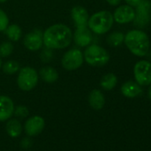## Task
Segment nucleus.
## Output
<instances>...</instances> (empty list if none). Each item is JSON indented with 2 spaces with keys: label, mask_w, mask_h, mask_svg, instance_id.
I'll list each match as a JSON object with an SVG mask.
<instances>
[{
  "label": "nucleus",
  "mask_w": 151,
  "mask_h": 151,
  "mask_svg": "<svg viewBox=\"0 0 151 151\" xmlns=\"http://www.w3.org/2000/svg\"><path fill=\"white\" fill-rule=\"evenodd\" d=\"M151 20V2L149 0H142L136 6L133 23L138 28H145Z\"/></svg>",
  "instance_id": "6e6552de"
},
{
  "label": "nucleus",
  "mask_w": 151,
  "mask_h": 151,
  "mask_svg": "<svg viewBox=\"0 0 151 151\" xmlns=\"http://www.w3.org/2000/svg\"><path fill=\"white\" fill-rule=\"evenodd\" d=\"M14 112L13 100L6 95H0V121L4 122L11 118Z\"/></svg>",
  "instance_id": "ddd939ff"
},
{
  "label": "nucleus",
  "mask_w": 151,
  "mask_h": 151,
  "mask_svg": "<svg viewBox=\"0 0 151 151\" xmlns=\"http://www.w3.org/2000/svg\"><path fill=\"white\" fill-rule=\"evenodd\" d=\"M121 93L127 98H135L142 94L143 90L141 86L134 81H127L121 86Z\"/></svg>",
  "instance_id": "2eb2a0df"
},
{
  "label": "nucleus",
  "mask_w": 151,
  "mask_h": 151,
  "mask_svg": "<svg viewBox=\"0 0 151 151\" xmlns=\"http://www.w3.org/2000/svg\"><path fill=\"white\" fill-rule=\"evenodd\" d=\"M84 54L77 48L67 51L61 58V66L68 71L79 68L84 63Z\"/></svg>",
  "instance_id": "423d86ee"
},
{
  "label": "nucleus",
  "mask_w": 151,
  "mask_h": 151,
  "mask_svg": "<svg viewBox=\"0 0 151 151\" xmlns=\"http://www.w3.org/2000/svg\"><path fill=\"white\" fill-rule=\"evenodd\" d=\"M25 47L30 52H36L42 48L44 45L43 32L40 29H34L28 33L23 38Z\"/></svg>",
  "instance_id": "1a4fd4ad"
},
{
  "label": "nucleus",
  "mask_w": 151,
  "mask_h": 151,
  "mask_svg": "<svg viewBox=\"0 0 151 151\" xmlns=\"http://www.w3.org/2000/svg\"><path fill=\"white\" fill-rule=\"evenodd\" d=\"M117 84V78L113 73H108L104 75L101 79L100 85L102 89L106 91H110L116 87Z\"/></svg>",
  "instance_id": "a211bd4d"
},
{
  "label": "nucleus",
  "mask_w": 151,
  "mask_h": 151,
  "mask_svg": "<svg viewBox=\"0 0 151 151\" xmlns=\"http://www.w3.org/2000/svg\"><path fill=\"white\" fill-rule=\"evenodd\" d=\"M106 1L110 5V6H118L120 4V2L122 0H106Z\"/></svg>",
  "instance_id": "bb28decb"
},
{
  "label": "nucleus",
  "mask_w": 151,
  "mask_h": 151,
  "mask_svg": "<svg viewBox=\"0 0 151 151\" xmlns=\"http://www.w3.org/2000/svg\"><path fill=\"white\" fill-rule=\"evenodd\" d=\"M7 0H0V3H6Z\"/></svg>",
  "instance_id": "c756f323"
},
{
  "label": "nucleus",
  "mask_w": 151,
  "mask_h": 151,
  "mask_svg": "<svg viewBox=\"0 0 151 151\" xmlns=\"http://www.w3.org/2000/svg\"><path fill=\"white\" fill-rule=\"evenodd\" d=\"M2 65H3V62H2V59H1V57H0V69H1V68H2Z\"/></svg>",
  "instance_id": "c85d7f7f"
},
{
  "label": "nucleus",
  "mask_w": 151,
  "mask_h": 151,
  "mask_svg": "<svg viewBox=\"0 0 151 151\" xmlns=\"http://www.w3.org/2000/svg\"><path fill=\"white\" fill-rule=\"evenodd\" d=\"M147 93H148V97H149V99L151 100V85H149V88H148Z\"/></svg>",
  "instance_id": "cd10ccee"
},
{
  "label": "nucleus",
  "mask_w": 151,
  "mask_h": 151,
  "mask_svg": "<svg viewBox=\"0 0 151 151\" xmlns=\"http://www.w3.org/2000/svg\"><path fill=\"white\" fill-rule=\"evenodd\" d=\"M136 82L141 86L151 85V62L146 60H139L133 68Z\"/></svg>",
  "instance_id": "0eeeda50"
},
{
  "label": "nucleus",
  "mask_w": 151,
  "mask_h": 151,
  "mask_svg": "<svg viewBox=\"0 0 151 151\" xmlns=\"http://www.w3.org/2000/svg\"><path fill=\"white\" fill-rule=\"evenodd\" d=\"M9 25V18L7 14L0 9V32H3L6 29Z\"/></svg>",
  "instance_id": "b1692460"
},
{
  "label": "nucleus",
  "mask_w": 151,
  "mask_h": 151,
  "mask_svg": "<svg viewBox=\"0 0 151 151\" xmlns=\"http://www.w3.org/2000/svg\"><path fill=\"white\" fill-rule=\"evenodd\" d=\"M88 102L91 108L95 110H100L105 105V96L100 90L94 89L89 93Z\"/></svg>",
  "instance_id": "dca6fc26"
},
{
  "label": "nucleus",
  "mask_w": 151,
  "mask_h": 151,
  "mask_svg": "<svg viewBox=\"0 0 151 151\" xmlns=\"http://www.w3.org/2000/svg\"><path fill=\"white\" fill-rule=\"evenodd\" d=\"M124 35L122 32H118V31L111 33L107 38L108 44L113 47H116L120 45L124 42Z\"/></svg>",
  "instance_id": "4be33fe9"
},
{
  "label": "nucleus",
  "mask_w": 151,
  "mask_h": 151,
  "mask_svg": "<svg viewBox=\"0 0 151 151\" xmlns=\"http://www.w3.org/2000/svg\"><path fill=\"white\" fill-rule=\"evenodd\" d=\"M124 42L128 50L139 57L146 56L150 48L148 36L140 29H132L127 32Z\"/></svg>",
  "instance_id": "f03ea898"
},
{
  "label": "nucleus",
  "mask_w": 151,
  "mask_h": 151,
  "mask_svg": "<svg viewBox=\"0 0 151 151\" xmlns=\"http://www.w3.org/2000/svg\"><path fill=\"white\" fill-rule=\"evenodd\" d=\"M2 69L3 72L6 75H14L19 72L21 69V65L18 61L11 60L8 61H6L2 65Z\"/></svg>",
  "instance_id": "412c9836"
},
{
  "label": "nucleus",
  "mask_w": 151,
  "mask_h": 151,
  "mask_svg": "<svg viewBox=\"0 0 151 151\" xmlns=\"http://www.w3.org/2000/svg\"><path fill=\"white\" fill-rule=\"evenodd\" d=\"M73 39L71 29L65 24L57 23L48 27L43 33V41L46 48L50 50L64 49L68 47Z\"/></svg>",
  "instance_id": "f257e3e1"
},
{
  "label": "nucleus",
  "mask_w": 151,
  "mask_h": 151,
  "mask_svg": "<svg viewBox=\"0 0 151 151\" xmlns=\"http://www.w3.org/2000/svg\"><path fill=\"white\" fill-rule=\"evenodd\" d=\"M141 1L142 0H125L126 4L132 7H136L137 6H139L140 4Z\"/></svg>",
  "instance_id": "a878e982"
},
{
  "label": "nucleus",
  "mask_w": 151,
  "mask_h": 151,
  "mask_svg": "<svg viewBox=\"0 0 151 151\" xmlns=\"http://www.w3.org/2000/svg\"><path fill=\"white\" fill-rule=\"evenodd\" d=\"M113 14L109 11H100L89 17L87 27L97 35H103L109 31L113 26Z\"/></svg>",
  "instance_id": "7ed1b4c3"
},
{
  "label": "nucleus",
  "mask_w": 151,
  "mask_h": 151,
  "mask_svg": "<svg viewBox=\"0 0 151 151\" xmlns=\"http://www.w3.org/2000/svg\"><path fill=\"white\" fill-rule=\"evenodd\" d=\"M71 18L77 28L86 27L89 20V14L85 7L76 6L71 10Z\"/></svg>",
  "instance_id": "4468645a"
},
{
  "label": "nucleus",
  "mask_w": 151,
  "mask_h": 151,
  "mask_svg": "<svg viewBox=\"0 0 151 151\" xmlns=\"http://www.w3.org/2000/svg\"><path fill=\"white\" fill-rule=\"evenodd\" d=\"M134 17L135 10L128 5L118 6L113 14L114 22H117L118 24H126L132 22H133Z\"/></svg>",
  "instance_id": "9d476101"
},
{
  "label": "nucleus",
  "mask_w": 151,
  "mask_h": 151,
  "mask_svg": "<svg viewBox=\"0 0 151 151\" xmlns=\"http://www.w3.org/2000/svg\"><path fill=\"white\" fill-rule=\"evenodd\" d=\"M18 73L17 85L21 90L29 92L37 86L38 83V73L35 68L31 67H23Z\"/></svg>",
  "instance_id": "39448f33"
},
{
  "label": "nucleus",
  "mask_w": 151,
  "mask_h": 151,
  "mask_svg": "<svg viewBox=\"0 0 151 151\" xmlns=\"http://www.w3.org/2000/svg\"><path fill=\"white\" fill-rule=\"evenodd\" d=\"M39 76L43 81H45V83H48V84L54 83L59 78V74H58L57 70L51 66L43 67L39 70Z\"/></svg>",
  "instance_id": "f3484780"
},
{
  "label": "nucleus",
  "mask_w": 151,
  "mask_h": 151,
  "mask_svg": "<svg viewBox=\"0 0 151 151\" xmlns=\"http://www.w3.org/2000/svg\"><path fill=\"white\" fill-rule=\"evenodd\" d=\"M83 54L84 60L92 67H103L110 59L109 52L102 46L95 44H91L86 46Z\"/></svg>",
  "instance_id": "20e7f679"
},
{
  "label": "nucleus",
  "mask_w": 151,
  "mask_h": 151,
  "mask_svg": "<svg viewBox=\"0 0 151 151\" xmlns=\"http://www.w3.org/2000/svg\"><path fill=\"white\" fill-rule=\"evenodd\" d=\"M75 44L80 47H86L93 42V34L90 29L86 27L77 28L73 34Z\"/></svg>",
  "instance_id": "f8f14e48"
},
{
  "label": "nucleus",
  "mask_w": 151,
  "mask_h": 151,
  "mask_svg": "<svg viewBox=\"0 0 151 151\" xmlns=\"http://www.w3.org/2000/svg\"><path fill=\"white\" fill-rule=\"evenodd\" d=\"M14 46L12 42L5 41L2 44H0V57L6 58L10 56L14 52Z\"/></svg>",
  "instance_id": "5701e85b"
},
{
  "label": "nucleus",
  "mask_w": 151,
  "mask_h": 151,
  "mask_svg": "<svg viewBox=\"0 0 151 151\" xmlns=\"http://www.w3.org/2000/svg\"><path fill=\"white\" fill-rule=\"evenodd\" d=\"M45 119L40 116H33L29 117L25 124L24 129L28 135L29 136H36L42 132V131L45 128Z\"/></svg>",
  "instance_id": "9b49d317"
},
{
  "label": "nucleus",
  "mask_w": 151,
  "mask_h": 151,
  "mask_svg": "<svg viewBox=\"0 0 151 151\" xmlns=\"http://www.w3.org/2000/svg\"><path fill=\"white\" fill-rule=\"evenodd\" d=\"M6 35L7 36L8 39L13 42H17L22 38V28L17 24H11L8 25L6 29L5 30Z\"/></svg>",
  "instance_id": "aec40b11"
},
{
  "label": "nucleus",
  "mask_w": 151,
  "mask_h": 151,
  "mask_svg": "<svg viewBox=\"0 0 151 151\" xmlns=\"http://www.w3.org/2000/svg\"><path fill=\"white\" fill-rule=\"evenodd\" d=\"M6 132L13 138L20 136L22 132L21 122L18 119H10L6 124Z\"/></svg>",
  "instance_id": "6ab92c4d"
},
{
  "label": "nucleus",
  "mask_w": 151,
  "mask_h": 151,
  "mask_svg": "<svg viewBox=\"0 0 151 151\" xmlns=\"http://www.w3.org/2000/svg\"><path fill=\"white\" fill-rule=\"evenodd\" d=\"M14 114L18 117L24 118V117H27L29 116V109L26 106H22V105L17 106L16 108H14Z\"/></svg>",
  "instance_id": "393cba45"
}]
</instances>
